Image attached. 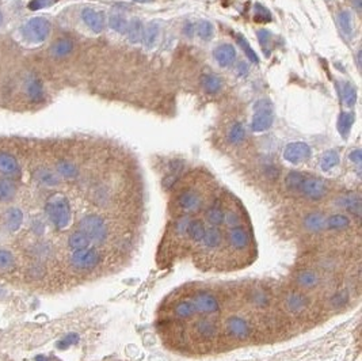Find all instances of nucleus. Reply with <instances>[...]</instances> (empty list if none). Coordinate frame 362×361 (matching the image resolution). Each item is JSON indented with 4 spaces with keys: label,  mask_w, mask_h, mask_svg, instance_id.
<instances>
[{
    "label": "nucleus",
    "mask_w": 362,
    "mask_h": 361,
    "mask_svg": "<svg viewBox=\"0 0 362 361\" xmlns=\"http://www.w3.org/2000/svg\"><path fill=\"white\" fill-rule=\"evenodd\" d=\"M22 221H23V213H22L21 209L10 208L6 211L5 225L9 231L14 232V231L19 229V227L22 225Z\"/></svg>",
    "instance_id": "a211bd4d"
},
{
    "label": "nucleus",
    "mask_w": 362,
    "mask_h": 361,
    "mask_svg": "<svg viewBox=\"0 0 362 361\" xmlns=\"http://www.w3.org/2000/svg\"><path fill=\"white\" fill-rule=\"evenodd\" d=\"M143 33H144V25L140 19H133L132 22H129L127 34H128V38L131 39L132 43L133 44L140 43V41L143 39Z\"/></svg>",
    "instance_id": "cd10ccee"
},
{
    "label": "nucleus",
    "mask_w": 362,
    "mask_h": 361,
    "mask_svg": "<svg viewBox=\"0 0 362 361\" xmlns=\"http://www.w3.org/2000/svg\"><path fill=\"white\" fill-rule=\"evenodd\" d=\"M101 253L97 249H83L73 251L71 255V265L77 270H93L101 264Z\"/></svg>",
    "instance_id": "20e7f679"
},
{
    "label": "nucleus",
    "mask_w": 362,
    "mask_h": 361,
    "mask_svg": "<svg viewBox=\"0 0 362 361\" xmlns=\"http://www.w3.org/2000/svg\"><path fill=\"white\" fill-rule=\"evenodd\" d=\"M350 225V219L345 215L335 213L329 219H326V228L329 229H346Z\"/></svg>",
    "instance_id": "c756f323"
},
{
    "label": "nucleus",
    "mask_w": 362,
    "mask_h": 361,
    "mask_svg": "<svg viewBox=\"0 0 362 361\" xmlns=\"http://www.w3.org/2000/svg\"><path fill=\"white\" fill-rule=\"evenodd\" d=\"M191 304L195 312H201V314H215L220 311V303L217 298L208 292H199L194 295L191 298Z\"/></svg>",
    "instance_id": "423d86ee"
},
{
    "label": "nucleus",
    "mask_w": 362,
    "mask_h": 361,
    "mask_svg": "<svg viewBox=\"0 0 362 361\" xmlns=\"http://www.w3.org/2000/svg\"><path fill=\"white\" fill-rule=\"evenodd\" d=\"M350 161L353 162L355 166H361L362 162V155H361V149H354L353 152L350 153Z\"/></svg>",
    "instance_id": "4d7b16f0"
},
{
    "label": "nucleus",
    "mask_w": 362,
    "mask_h": 361,
    "mask_svg": "<svg viewBox=\"0 0 362 361\" xmlns=\"http://www.w3.org/2000/svg\"><path fill=\"white\" fill-rule=\"evenodd\" d=\"M265 174L269 177V178H277L278 177V170L274 166H267L265 169Z\"/></svg>",
    "instance_id": "13d9d810"
},
{
    "label": "nucleus",
    "mask_w": 362,
    "mask_h": 361,
    "mask_svg": "<svg viewBox=\"0 0 362 361\" xmlns=\"http://www.w3.org/2000/svg\"><path fill=\"white\" fill-rule=\"evenodd\" d=\"M251 300H253V303L257 307H265L266 304H267V302H269V300H267V296H266L263 292H261V291L254 292Z\"/></svg>",
    "instance_id": "603ef678"
},
{
    "label": "nucleus",
    "mask_w": 362,
    "mask_h": 361,
    "mask_svg": "<svg viewBox=\"0 0 362 361\" xmlns=\"http://www.w3.org/2000/svg\"><path fill=\"white\" fill-rule=\"evenodd\" d=\"M183 31H185V34L187 35V37H191V35H193V23H189V22H187L185 25Z\"/></svg>",
    "instance_id": "bf43d9fd"
},
{
    "label": "nucleus",
    "mask_w": 362,
    "mask_h": 361,
    "mask_svg": "<svg viewBox=\"0 0 362 361\" xmlns=\"http://www.w3.org/2000/svg\"><path fill=\"white\" fill-rule=\"evenodd\" d=\"M205 231H207V227H205L203 221L199 220V219H193V220H190L186 234L189 235L190 239L194 240V242H203Z\"/></svg>",
    "instance_id": "5701e85b"
},
{
    "label": "nucleus",
    "mask_w": 362,
    "mask_h": 361,
    "mask_svg": "<svg viewBox=\"0 0 362 361\" xmlns=\"http://www.w3.org/2000/svg\"><path fill=\"white\" fill-rule=\"evenodd\" d=\"M72 49H73V44H72L71 39L60 38L51 47V55L53 57L61 59V57H65V56L69 55Z\"/></svg>",
    "instance_id": "aec40b11"
},
{
    "label": "nucleus",
    "mask_w": 362,
    "mask_h": 361,
    "mask_svg": "<svg viewBox=\"0 0 362 361\" xmlns=\"http://www.w3.org/2000/svg\"><path fill=\"white\" fill-rule=\"evenodd\" d=\"M27 94H29L30 99L33 102H39L44 99V89L41 82L38 81L37 77H33L27 85Z\"/></svg>",
    "instance_id": "c9c22d12"
},
{
    "label": "nucleus",
    "mask_w": 362,
    "mask_h": 361,
    "mask_svg": "<svg viewBox=\"0 0 362 361\" xmlns=\"http://www.w3.org/2000/svg\"><path fill=\"white\" fill-rule=\"evenodd\" d=\"M246 137V129L243 127V124L236 123L233 127L229 129V133H228V140L232 144H239L242 141L245 140Z\"/></svg>",
    "instance_id": "58836bf2"
},
{
    "label": "nucleus",
    "mask_w": 362,
    "mask_h": 361,
    "mask_svg": "<svg viewBox=\"0 0 362 361\" xmlns=\"http://www.w3.org/2000/svg\"><path fill=\"white\" fill-rule=\"evenodd\" d=\"M224 223H227L229 227H236V225H239L240 223L239 215L235 212L224 213Z\"/></svg>",
    "instance_id": "864d4df0"
},
{
    "label": "nucleus",
    "mask_w": 362,
    "mask_h": 361,
    "mask_svg": "<svg viewBox=\"0 0 362 361\" xmlns=\"http://www.w3.org/2000/svg\"><path fill=\"white\" fill-rule=\"evenodd\" d=\"M228 240H229V245L236 250H245L251 245V234L243 225H236L229 229Z\"/></svg>",
    "instance_id": "6e6552de"
},
{
    "label": "nucleus",
    "mask_w": 362,
    "mask_h": 361,
    "mask_svg": "<svg viewBox=\"0 0 362 361\" xmlns=\"http://www.w3.org/2000/svg\"><path fill=\"white\" fill-rule=\"evenodd\" d=\"M159 33H160V26L156 22H149L145 27H144L143 33V44L144 47L151 49L156 45L157 39H159Z\"/></svg>",
    "instance_id": "f3484780"
},
{
    "label": "nucleus",
    "mask_w": 362,
    "mask_h": 361,
    "mask_svg": "<svg viewBox=\"0 0 362 361\" xmlns=\"http://www.w3.org/2000/svg\"><path fill=\"white\" fill-rule=\"evenodd\" d=\"M77 341H79V336L75 334V333H71V334H68L67 337H64L63 340H60L59 342H57V348L64 350V349L69 348L71 345L76 344Z\"/></svg>",
    "instance_id": "09e8293b"
},
{
    "label": "nucleus",
    "mask_w": 362,
    "mask_h": 361,
    "mask_svg": "<svg viewBox=\"0 0 362 361\" xmlns=\"http://www.w3.org/2000/svg\"><path fill=\"white\" fill-rule=\"evenodd\" d=\"M57 173L65 179H75L79 174L77 167L68 161H60L57 163Z\"/></svg>",
    "instance_id": "2f4dec72"
},
{
    "label": "nucleus",
    "mask_w": 362,
    "mask_h": 361,
    "mask_svg": "<svg viewBox=\"0 0 362 361\" xmlns=\"http://www.w3.org/2000/svg\"><path fill=\"white\" fill-rule=\"evenodd\" d=\"M2 22H3V14L0 13V25H2Z\"/></svg>",
    "instance_id": "0e129e2a"
},
{
    "label": "nucleus",
    "mask_w": 362,
    "mask_h": 361,
    "mask_svg": "<svg viewBox=\"0 0 362 361\" xmlns=\"http://www.w3.org/2000/svg\"><path fill=\"white\" fill-rule=\"evenodd\" d=\"M109 25L113 30H115V31H118V33L124 34V33H127L129 22H128L127 19L123 17V15H119V14H114V15H111V17L109 18Z\"/></svg>",
    "instance_id": "a19ab883"
},
{
    "label": "nucleus",
    "mask_w": 362,
    "mask_h": 361,
    "mask_svg": "<svg viewBox=\"0 0 362 361\" xmlns=\"http://www.w3.org/2000/svg\"><path fill=\"white\" fill-rule=\"evenodd\" d=\"M178 177H179V175L169 174L165 179H163V186H165L166 189H171V187L175 185V182L178 181Z\"/></svg>",
    "instance_id": "6e6d98bb"
},
{
    "label": "nucleus",
    "mask_w": 362,
    "mask_h": 361,
    "mask_svg": "<svg viewBox=\"0 0 362 361\" xmlns=\"http://www.w3.org/2000/svg\"><path fill=\"white\" fill-rule=\"evenodd\" d=\"M79 231L95 245H102L109 238V227L105 219L98 215H87L83 217L79 221Z\"/></svg>",
    "instance_id": "f03ea898"
},
{
    "label": "nucleus",
    "mask_w": 362,
    "mask_h": 361,
    "mask_svg": "<svg viewBox=\"0 0 362 361\" xmlns=\"http://www.w3.org/2000/svg\"><path fill=\"white\" fill-rule=\"evenodd\" d=\"M135 2H139V3H149L152 0H135Z\"/></svg>",
    "instance_id": "e2e57ef3"
},
{
    "label": "nucleus",
    "mask_w": 362,
    "mask_h": 361,
    "mask_svg": "<svg viewBox=\"0 0 362 361\" xmlns=\"http://www.w3.org/2000/svg\"><path fill=\"white\" fill-rule=\"evenodd\" d=\"M296 281L301 288L305 289H312L315 288L317 283H319V277L315 272L312 270H301L300 273H297L296 276Z\"/></svg>",
    "instance_id": "b1692460"
},
{
    "label": "nucleus",
    "mask_w": 362,
    "mask_h": 361,
    "mask_svg": "<svg viewBox=\"0 0 362 361\" xmlns=\"http://www.w3.org/2000/svg\"><path fill=\"white\" fill-rule=\"evenodd\" d=\"M51 33V23L47 18L35 17L26 22L22 27V34L27 43L38 45L44 43Z\"/></svg>",
    "instance_id": "7ed1b4c3"
},
{
    "label": "nucleus",
    "mask_w": 362,
    "mask_h": 361,
    "mask_svg": "<svg viewBox=\"0 0 362 361\" xmlns=\"http://www.w3.org/2000/svg\"><path fill=\"white\" fill-rule=\"evenodd\" d=\"M221 239H223L221 231H220L217 227H209V228H207V231H205L203 243L204 246L209 249V250H215V249H217V247L221 245Z\"/></svg>",
    "instance_id": "6ab92c4d"
},
{
    "label": "nucleus",
    "mask_w": 362,
    "mask_h": 361,
    "mask_svg": "<svg viewBox=\"0 0 362 361\" xmlns=\"http://www.w3.org/2000/svg\"><path fill=\"white\" fill-rule=\"evenodd\" d=\"M197 333L204 338H215L217 336V326L209 319H201L195 325Z\"/></svg>",
    "instance_id": "a878e982"
},
{
    "label": "nucleus",
    "mask_w": 362,
    "mask_h": 361,
    "mask_svg": "<svg viewBox=\"0 0 362 361\" xmlns=\"http://www.w3.org/2000/svg\"><path fill=\"white\" fill-rule=\"evenodd\" d=\"M34 177H35L38 182L44 185V186H57L60 183L59 177H57L53 171L48 170V169H38V170L34 173Z\"/></svg>",
    "instance_id": "4be33fe9"
},
{
    "label": "nucleus",
    "mask_w": 362,
    "mask_h": 361,
    "mask_svg": "<svg viewBox=\"0 0 362 361\" xmlns=\"http://www.w3.org/2000/svg\"><path fill=\"white\" fill-rule=\"evenodd\" d=\"M224 211L220 207H211L208 209L207 213H205V217H207L208 223L212 225V227H219L224 223Z\"/></svg>",
    "instance_id": "e433bc0d"
},
{
    "label": "nucleus",
    "mask_w": 362,
    "mask_h": 361,
    "mask_svg": "<svg viewBox=\"0 0 362 361\" xmlns=\"http://www.w3.org/2000/svg\"><path fill=\"white\" fill-rule=\"evenodd\" d=\"M330 303L334 308H341V307H345L347 303H349V293L346 291H341V292H337L334 295L333 298L330 299Z\"/></svg>",
    "instance_id": "c03bdc74"
},
{
    "label": "nucleus",
    "mask_w": 362,
    "mask_h": 361,
    "mask_svg": "<svg viewBox=\"0 0 362 361\" xmlns=\"http://www.w3.org/2000/svg\"><path fill=\"white\" fill-rule=\"evenodd\" d=\"M361 53L362 52H358V67H361Z\"/></svg>",
    "instance_id": "680f3d73"
},
{
    "label": "nucleus",
    "mask_w": 362,
    "mask_h": 361,
    "mask_svg": "<svg viewBox=\"0 0 362 361\" xmlns=\"http://www.w3.org/2000/svg\"><path fill=\"white\" fill-rule=\"evenodd\" d=\"M339 204L343 205V207H345L351 215L357 217V219L361 216V198H359V195L354 194L349 195V197H343Z\"/></svg>",
    "instance_id": "c85d7f7f"
},
{
    "label": "nucleus",
    "mask_w": 362,
    "mask_h": 361,
    "mask_svg": "<svg viewBox=\"0 0 362 361\" xmlns=\"http://www.w3.org/2000/svg\"><path fill=\"white\" fill-rule=\"evenodd\" d=\"M174 312H175V315H177L178 318L187 319V318H191V316L195 314V310H194L191 302H186V300H183V302H179L175 304V307H174Z\"/></svg>",
    "instance_id": "4c0bfd02"
},
{
    "label": "nucleus",
    "mask_w": 362,
    "mask_h": 361,
    "mask_svg": "<svg viewBox=\"0 0 362 361\" xmlns=\"http://www.w3.org/2000/svg\"><path fill=\"white\" fill-rule=\"evenodd\" d=\"M351 3H353L354 7H355V10H357V11H361L362 0H351Z\"/></svg>",
    "instance_id": "052dcab7"
},
{
    "label": "nucleus",
    "mask_w": 362,
    "mask_h": 361,
    "mask_svg": "<svg viewBox=\"0 0 362 361\" xmlns=\"http://www.w3.org/2000/svg\"><path fill=\"white\" fill-rule=\"evenodd\" d=\"M190 220H191V219H189L187 216L178 219V220L175 221V224H174V231H175V234L179 235V236H182V235H186Z\"/></svg>",
    "instance_id": "de8ad7c7"
},
{
    "label": "nucleus",
    "mask_w": 362,
    "mask_h": 361,
    "mask_svg": "<svg viewBox=\"0 0 362 361\" xmlns=\"http://www.w3.org/2000/svg\"><path fill=\"white\" fill-rule=\"evenodd\" d=\"M309 156H311V147L301 141L291 143L284 149V157L293 165L307 161Z\"/></svg>",
    "instance_id": "0eeeda50"
},
{
    "label": "nucleus",
    "mask_w": 362,
    "mask_h": 361,
    "mask_svg": "<svg viewBox=\"0 0 362 361\" xmlns=\"http://www.w3.org/2000/svg\"><path fill=\"white\" fill-rule=\"evenodd\" d=\"M197 31L203 39H211L213 37V25L209 21H201L198 23Z\"/></svg>",
    "instance_id": "37998d69"
},
{
    "label": "nucleus",
    "mask_w": 362,
    "mask_h": 361,
    "mask_svg": "<svg viewBox=\"0 0 362 361\" xmlns=\"http://www.w3.org/2000/svg\"><path fill=\"white\" fill-rule=\"evenodd\" d=\"M254 19L257 22H270L271 21V14L266 7H263L262 5H255V15Z\"/></svg>",
    "instance_id": "49530a36"
},
{
    "label": "nucleus",
    "mask_w": 362,
    "mask_h": 361,
    "mask_svg": "<svg viewBox=\"0 0 362 361\" xmlns=\"http://www.w3.org/2000/svg\"><path fill=\"white\" fill-rule=\"evenodd\" d=\"M201 85L208 94H217L223 87V81L215 73H207L201 77Z\"/></svg>",
    "instance_id": "412c9836"
},
{
    "label": "nucleus",
    "mask_w": 362,
    "mask_h": 361,
    "mask_svg": "<svg viewBox=\"0 0 362 361\" xmlns=\"http://www.w3.org/2000/svg\"><path fill=\"white\" fill-rule=\"evenodd\" d=\"M338 165H339V155L334 149L325 152V155L320 159V167L323 171L333 170L334 167L338 166Z\"/></svg>",
    "instance_id": "f704fd0d"
},
{
    "label": "nucleus",
    "mask_w": 362,
    "mask_h": 361,
    "mask_svg": "<svg viewBox=\"0 0 362 361\" xmlns=\"http://www.w3.org/2000/svg\"><path fill=\"white\" fill-rule=\"evenodd\" d=\"M341 91L343 102L349 107H353L357 102V90H355V87L349 82H343L341 85Z\"/></svg>",
    "instance_id": "7c9ffc66"
},
{
    "label": "nucleus",
    "mask_w": 362,
    "mask_h": 361,
    "mask_svg": "<svg viewBox=\"0 0 362 361\" xmlns=\"http://www.w3.org/2000/svg\"><path fill=\"white\" fill-rule=\"evenodd\" d=\"M354 124L353 113H341L338 118V131L343 137H347Z\"/></svg>",
    "instance_id": "72a5a7b5"
},
{
    "label": "nucleus",
    "mask_w": 362,
    "mask_h": 361,
    "mask_svg": "<svg viewBox=\"0 0 362 361\" xmlns=\"http://www.w3.org/2000/svg\"><path fill=\"white\" fill-rule=\"evenodd\" d=\"M213 56L221 67H228L235 61L236 51L231 44H221L213 51Z\"/></svg>",
    "instance_id": "4468645a"
},
{
    "label": "nucleus",
    "mask_w": 362,
    "mask_h": 361,
    "mask_svg": "<svg viewBox=\"0 0 362 361\" xmlns=\"http://www.w3.org/2000/svg\"><path fill=\"white\" fill-rule=\"evenodd\" d=\"M57 0H31L29 3V9L35 11V10H41L45 9V7H49L53 3H56Z\"/></svg>",
    "instance_id": "3c124183"
},
{
    "label": "nucleus",
    "mask_w": 362,
    "mask_h": 361,
    "mask_svg": "<svg viewBox=\"0 0 362 361\" xmlns=\"http://www.w3.org/2000/svg\"><path fill=\"white\" fill-rule=\"evenodd\" d=\"M257 113L254 115L253 123H251V129L254 132H263L267 131L273 125V113L271 107L270 109H257Z\"/></svg>",
    "instance_id": "f8f14e48"
},
{
    "label": "nucleus",
    "mask_w": 362,
    "mask_h": 361,
    "mask_svg": "<svg viewBox=\"0 0 362 361\" xmlns=\"http://www.w3.org/2000/svg\"><path fill=\"white\" fill-rule=\"evenodd\" d=\"M201 205H203V200H201V197L197 191L185 190L182 191L178 197V207L181 208V211L189 213V215L199 211Z\"/></svg>",
    "instance_id": "1a4fd4ad"
},
{
    "label": "nucleus",
    "mask_w": 362,
    "mask_h": 361,
    "mask_svg": "<svg viewBox=\"0 0 362 361\" xmlns=\"http://www.w3.org/2000/svg\"><path fill=\"white\" fill-rule=\"evenodd\" d=\"M299 191H301L309 200L317 201L327 194V185L323 179L316 177H305Z\"/></svg>",
    "instance_id": "39448f33"
},
{
    "label": "nucleus",
    "mask_w": 362,
    "mask_h": 361,
    "mask_svg": "<svg viewBox=\"0 0 362 361\" xmlns=\"http://www.w3.org/2000/svg\"><path fill=\"white\" fill-rule=\"evenodd\" d=\"M353 18H351V14L345 10V11H341L338 14V25L341 27L342 33L346 35V37H350L353 34Z\"/></svg>",
    "instance_id": "473e14b6"
},
{
    "label": "nucleus",
    "mask_w": 362,
    "mask_h": 361,
    "mask_svg": "<svg viewBox=\"0 0 362 361\" xmlns=\"http://www.w3.org/2000/svg\"><path fill=\"white\" fill-rule=\"evenodd\" d=\"M236 41L239 43V45L242 47V49H243V52L246 53V56L249 57L253 63H255V64H258L259 63V57L257 56V53L254 52V49L251 47H250V44H249V41L246 39V37L245 35H242V34H236Z\"/></svg>",
    "instance_id": "79ce46f5"
},
{
    "label": "nucleus",
    "mask_w": 362,
    "mask_h": 361,
    "mask_svg": "<svg viewBox=\"0 0 362 361\" xmlns=\"http://www.w3.org/2000/svg\"><path fill=\"white\" fill-rule=\"evenodd\" d=\"M304 178H305V177H304V174H301L300 171H291V173L287 175V178H285V185H287L288 189H291V190H300Z\"/></svg>",
    "instance_id": "ea45409f"
},
{
    "label": "nucleus",
    "mask_w": 362,
    "mask_h": 361,
    "mask_svg": "<svg viewBox=\"0 0 362 361\" xmlns=\"http://www.w3.org/2000/svg\"><path fill=\"white\" fill-rule=\"evenodd\" d=\"M285 306H287V310L292 314H300L308 307V299L303 293L292 292L285 299Z\"/></svg>",
    "instance_id": "2eb2a0df"
},
{
    "label": "nucleus",
    "mask_w": 362,
    "mask_h": 361,
    "mask_svg": "<svg viewBox=\"0 0 362 361\" xmlns=\"http://www.w3.org/2000/svg\"><path fill=\"white\" fill-rule=\"evenodd\" d=\"M45 212L52 224L59 231L65 229L71 223V205L67 197L60 193L49 197V200L45 204Z\"/></svg>",
    "instance_id": "f257e3e1"
},
{
    "label": "nucleus",
    "mask_w": 362,
    "mask_h": 361,
    "mask_svg": "<svg viewBox=\"0 0 362 361\" xmlns=\"http://www.w3.org/2000/svg\"><path fill=\"white\" fill-rule=\"evenodd\" d=\"M82 18L94 33H101L105 29V14L95 11L94 9H85L82 11Z\"/></svg>",
    "instance_id": "9b49d317"
},
{
    "label": "nucleus",
    "mask_w": 362,
    "mask_h": 361,
    "mask_svg": "<svg viewBox=\"0 0 362 361\" xmlns=\"http://www.w3.org/2000/svg\"><path fill=\"white\" fill-rule=\"evenodd\" d=\"M257 35H258V39H259V43H261L262 48H263V51L267 52V55H269V44H270V39H271L270 31L269 30L262 29L258 31Z\"/></svg>",
    "instance_id": "8fccbe9b"
},
{
    "label": "nucleus",
    "mask_w": 362,
    "mask_h": 361,
    "mask_svg": "<svg viewBox=\"0 0 362 361\" xmlns=\"http://www.w3.org/2000/svg\"><path fill=\"white\" fill-rule=\"evenodd\" d=\"M227 330L232 337L246 340L251 336V327L247 323V320L240 316H231L227 320Z\"/></svg>",
    "instance_id": "9d476101"
},
{
    "label": "nucleus",
    "mask_w": 362,
    "mask_h": 361,
    "mask_svg": "<svg viewBox=\"0 0 362 361\" xmlns=\"http://www.w3.org/2000/svg\"><path fill=\"white\" fill-rule=\"evenodd\" d=\"M0 173L9 175V177H14V178L21 175L19 163L13 155L7 152H0Z\"/></svg>",
    "instance_id": "ddd939ff"
},
{
    "label": "nucleus",
    "mask_w": 362,
    "mask_h": 361,
    "mask_svg": "<svg viewBox=\"0 0 362 361\" xmlns=\"http://www.w3.org/2000/svg\"><path fill=\"white\" fill-rule=\"evenodd\" d=\"M169 169L170 171H171V174L179 175L181 174V171L183 170V163H182L181 161H173L170 163Z\"/></svg>",
    "instance_id": "5fc2aeb1"
},
{
    "label": "nucleus",
    "mask_w": 362,
    "mask_h": 361,
    "mask_svg": "<svg viewBox=\"0 0 362 361\" xmlns=\"http://www.w3.org/2000/svg\"><path fill=\"white\" fill-rule=\"evenodd\" d=\"M90 240L89 238L86 236L83 232L80 231H75L69 235L68 238V246L71 249L72 251H77V250H83V249H87L90 246Z\"/></svg>",
    "instance_id": "393cba45"
},
{
    "label": "nucleus",
    "mask_w": 362,
    "mask_h": 361,
    "mask_svg": "<svg viewBox=\"0 0 362 361\" xmlns=\"http://www.w3.org/2000/svg\"><path fill=\"white\" fill-rule=\"evenodd\" d=\"M17 194V186L13 181L0 178V203H7L13 200Z\"/></svg>",
    "instance_id": "bb28decb"
},
{
    "label": "nucleus",
    "mask_w": 362,
    "mask_h": 361,
    "mask_svg": "<svg viewBox=\"0 0 362 361\" xmlns=\"http://www.w3.org/2000/svg\"><path fill=\"white\" fill-rule=\"evenodd\" d=\"M3 292H5V291H3V289H0V293H3Z\"/></svg>",
    "instance_id": "69168bd1"
},
{
    "label": "nucleus",
    "mask_w": 362,
    "mask_h": 361,
    "mask_svg": "<svg viewBox=\"0 0 362 361\" xmlns=\"http://www.w3.org/2000/svg\"><path fill=\"white\" fill-rule=\"evenodd\" d=\"M14 255L7 250H0V270H9L14 266Z\"/></svg>",
    "instance_id": "a18cd8bd"
},
{
    "label": "nucleus",
    "mask_w": 362,
    "mask_h": 361,
    "mask_svg": "<svg viewBox=\"0 0 362 361\" xmlns=\"http://www.w3.org/2000/svg\"><path fill=\"white\" fill-rule=\"evenodd\" d=\"M304 227L311 232H320L326 228V217L323 213L311 212L304 219Z\"/></svg>",
    "instance_id": "dca6fc26"
}]
</instances>
